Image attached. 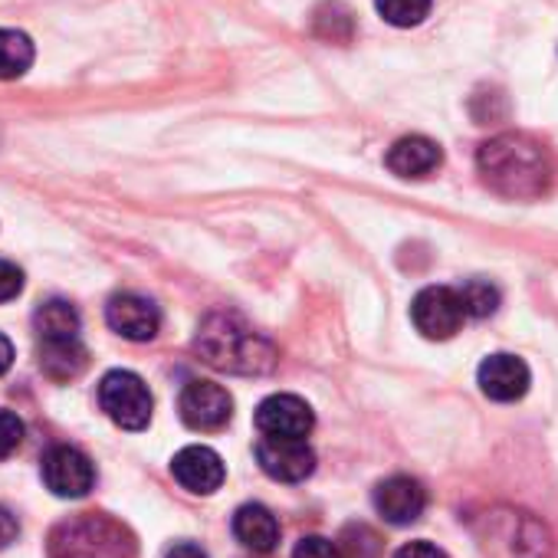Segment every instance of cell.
Listing matches in <instances>:
<instances>
[{
	"instance_id": "obj_1",
	"label": "cell",
	"mask_w": 558,
	"mask_h": 558,
	"mask_svg": "<svg viewBox=\"0 0 558 558\" xmlns=\"http://www.w3.org/2000/svg\"><path fill=\"white\" fill-rule=\"evenodd\" d=\"M476 168L486 187L509 201H535L548 194L555 181L551 155L542 142L522 132H502L483 142L476 151Z\"/></svg>"
},
{
	"instance_id": "obj_2",
	"label": "cell",
	"mask_w": 558,
	"mask_h": 558,
	"mask_svg": "<svg viewBox=\"0 0 558 558\" xmlns=\"http://www.w3.org/2000/svg\"><path fill=\"white\" fill-rule=\"evenodd\" d=\"M194 349L210 368H220L230 375H266L276 365L272 345L233 313L207 316L197 329Z\"/></svg>"
},
{
	"instance_id": "obj_3",
	"label": "cell",
	"mask_w": 558,
	"mask_h": 558,
	"mask_svg": "<svg viewBox=\"0 0 558 558\" xmlns=\"http://www.w3.org/2000/svg\"><path fill=\"white\" fill-rule=\"evenodd\" d=\"M50 558H135V538L122 522L83 512L50 532Z\"/></svg>"
},
{
	"instance_id": "obj_4",
	"label": "cell",
	"mask_w": 558,
	"mask_h": 558,
	"mask_svg": "<svg viewBox=\"0 0 558 558\" xmlns=\"http://www.w3.org/2000/svg\"><path fill=\"white\" fill-rule=\"evenodd\" d=\"M102 411L125 430H145L151 421V391L135 372H109L99 385Z\"/></svg>"
},
{
	"instance_id": "obj_5",
	"label": "cell",
	"mask_w": 558,
	"mask_h": 558,
	"mask_svg": "<svg viewBox=\"0 0 558 558\" xmlns=\"http://www.w3.org/2000/svg\"><path fill=\"white\" fill-rule=\"evenodd\" d=\"M411 319H414V329L424 336V339H453L463 323H466V313H463V303H460V293L453 287H427L414 296L411 303Z\"/></svg>"
},
{
	"instance_id": "obj_6",
	"label": "cell",
	"mask_w": 558,
	"mask_h": 558,
	"mask_svg": "<svg viewBox=\"0 0 558 558\" xmlns=\"http://www.w3.org/2000/svg\"><path fill=\"white\" fill-rule=\"evenodd\" d=\"M178 408H181V421L201 434L223 430L233 417V398L227 395V388L214 381H201V378L184 385Z\"/></svg>"
},
{
	"instance_id": "obj_7",
	"label": "cell",
	"mask_w": 558,
	"mask_h": 558,
	"mask_svg": "<svg viewBox=\"0 0 558 558\" xmlns=\"http://www.w3.org/2000/svg\"><path fill=\"white\" fill-rule=\"evenodd\" d=\"M256 463L279 483H303L316 470V453L303 437H259Z\"/></svg>"
},
{
	"instance_id": "obj_8",
	"label": "cell",
	"mask_w": 558,
	"mask_h": 558,
	"mask_svg": "<svg viewBox=\"0 0 558 558\" xmlns=\"http://www.w3.org/2000/svg\"><path fill=\"white\" fill-rule=\"evenodd\" d=\"M44 483L53 496L80 499L96 486V466L83 450L60 444L44 457Z\"/></svg>"
},
{
	"instance_id": "obj_9",
	"label": "cell",
	"mask_w": 558,
	"mask_h": 558,
	"mask_svg": "<svg viewBox=\"0 0 558 558\" xmlns=\"http://www.w3.org/2000/svg\"><path fill=\"white\" fill-rule=\"evenodd\" d=\"M256 430L263 437H310L316 414L313 408L296 395H272L256 408Z\"/></svg>"
},
{
	"instance_id": "obj_10",
	"label": "cell",
	"mask_w": 558,
	"mask_h": 558,
	"mask_svg": "<svg viewBox=\"0 0 558 558\" xmlns=\"http://www.w3.org/2000/svg\"><path fill=\"white\" fill-rule=\"evenodd\" d=\"M106 319H109V329L119 332L129 342H148L161 329L158 306L151 300H145V296H135V293L112 296L109 306H106Z\"/></svg>"
},
{
	"instance_id": "obj_11",
	"label": "cell",
	"mask_w": 558,
	"mask_h": 558,
	"mask_svg": "<svg viewBox=\"0 0 558 558\" xmlns=\"http://www.w3.org/2000/svg\"><path fill=\"white\" fill-rule=\"evenodd\" d=\"M375 509L391 525H411L427 509V489L411 476H388L375 489Z\"/></svg>"
},
{
	"instance_id": "obj_12",
	"label": "cell",
	"mask_w": 558,
	"mask_h": 558,
	"mask_svg": "<svg viewBox=\"0 0 558 558\" xmlns=\"http://www.w3.org/2000/svg\"><path fill=\"white\" fill-rule=\"evenodd\" d=\"M476 381H480V391L486 398L509 404V401H519L529 391L532 375H529V365L522 359H515L509 352H499V355L483 359V365L476 372Z\"/></svg>"
},
{
	"instance_id": "obj_13",
	"label": "cell",
	"mask_w": 558,
	"mask_h": 558,
	"mask_svg": "<svg viewBox=\"0 0 558 558\" xmlns=\"http://www.w3.org/2000/svg\"><path fill=\"white\" fill-rule=\"evenodd\" d=\"M171 473H174V480H178L184 489L201 493V496L220 489V483H223V476H227L220 453H214L210 447H184V450L174 457Z\"/></svg>"
},
{
	"instance_id": "obj_14",
	"label": "cell",
	"mask_w": 558,
	"mask_h": 558,
	"mask_svg": "<svg viewBox=\"0 0 558 558\" xmlns=\"http://www.w3.org/2000/svg\"><path fill=\"white\" fill-rule=\"evenodd\" d=\"M385 165L398 178H427L444 165V151L434 138L427 135H404L388 148Z\"/></svg>"
},
{
	"instance_id": "obj_15",
	"label": "cell",
	"mask_w": 558,
	"mask_h": 558,
	"mask_svg": "<svg viewBox=\"0 0 558 558\" xmlns=\"http://www.w3.org/2000/svg\"><path fill=\"white\" fill-rule=\"evenodd\" d=\"M233 535L240 538V545H246V548L266 555V551H272L276 542H279V522H276V515H272L266 506L246 502V506H240L236 515H233Z\"/></svg>"
},
{
	"instance_id": "obj_16",
	"label": "cell",
	"mask_w": 558,
	"mask_h": 558,
	"mask_svg": "<svg viewBox=\"0 0 558 558\" xmlns=\"http://www.w3.org/2000/svg\"><path fill=\"white\" fill-rule=\"evenodd\" d=\"M34 332L40 342H73L80 339V313L66 300H50L34 313Z\"/></svg>"
},
{
	"instance_id": "obj_17",
	"label": "cell",
	"mask_w": 558,
	"mask_h": 558,
	"mask_svg": "<svg viewBox=\"0 0 558 558\" xmlns=\"http://www.w3.org/2000/svg\"><path fill=\"white\" fill-rule=\"evenodd\" d=\"M89 362V352L80 339L73 342H40V368L53 381H73Z\"/></svg>"
},
{
	"instance_id": "obj_18",
	"label": "cell",
	"mask_w": 558,
	"mask_h": 558,
	"mask_svg": "<svg viewBox=\"0 0 558 558\" xmlns=\"http://www.w3.org/2000/svg\"><path fill=\"white\" fill-rule=\"evenodd\" d=\"M34 63V44L21 31H0V80H17Z\"/></svg>"
},
{
	"instance_id": "obj_19",
	"label": "cell",
	"mask_w": 558,
	"mask_h": 558,
	"mask_svg": "<svg viewBox=\"0 0 558 558\" xmlns=\"http://www.w3.org/2000/svg\"><path fill=\"white\" fill-rule=\"evenodd\" d=\"M460 293V303H463V313L466 319H486L499 310V290L489 283V279H466V283L457 290Z\"/></svg>"
},
{
	"instance_id": "obj_20",
	"label": "cell",
	"mask_w": 558,
	"mask_h": 558,
	"mask_svg": "<svg viewBox=\"0 0 558 558\" xmlns=\"http://www.w3.org/2000/svg\"><path fill=\"white\" fill-rule=\"evenodd\" d=\"M316 34L323 40H332V44H349L352 40V31H355V21H352V11L339 0H329L316 11Z\"/></svg>"
},
{
	"instance_id": "obj_21",
	"label": "cell",
	"mask_w": 558,
	"mask_h": 558,
	"mask_svg": "<svg viewBox=\"0 0 558 558\" xmlns=\"http://www.w3.org/2000/svg\"><path fill=\"white\" fill-rule=\"evenodd\" d=\"M375 8L391 27H417L427 21L434 0H375Z\"/></svg>"
},
{
	"instance_id": "obj_22",
	"label": "cell",
	"mask_w": 558,
	"mask_h": 558,
	"mask_svg": "<svg viewBox=\"0 0 558 558\" xmlns=\"http://www.w3.org/2000/svg\"><path fill=\"white\" fill-rule=\"evenodd\" d=\"M21 444H24V421L11 411H0V460L17 453Z\"/></svg>"
},
{
	"instance_id": "obj_23",
	"label": "cell",
	"mask_w": 558,
	"mask_h": 558,
	"mask_svg": "<svg viewBox=\"0 0 558 558\" xmlns=\"http://www.w3.org/2000/svg\"><path fill=\"white\" fill-rule=\"evenodd\" d=\"M293 558H342V548H339L332 538H323V535H306V538L296 545Z\"/></svg>"
},
{
	"instance_id": "obj_24",
	"label": "cell",
	"mask_w": 558,
	"mask_h": 558,
	"mask_svg": "<svg viewBox=\"0 0 558 558\" xmlns=\"http://www.w3.org/2000/svg\"><path fill=\"white\" fill-rule=\"evenodd\" d=\"M21 290H24V272H21L14 263L0 259V303L17 300V296H21Z\"/></svg>"
},
{
	"instance_id": "obj_25",
	"label": "cell",
	"mask_w": 558,
	"mask_h": 558,
	"mask_svg": "<svg viewBox=\"0 0 558 558\" xmlns=\"http://www.w3.org/2000/svg\"><path fill=\"white\" fill-rule=\"evenodd\" d=\"M395 558H447V555L430 542H408L404 548H398Z\"/></svg>"
},
{
	"instance_id": "obj_26",
	"label": "cell",
	"mask_w": 558,
	"mask_h": 558,
	"mask_svg": "<svg viewBox=\"0 0 558 558\" xmlns=\"http://www.w3.org/2000/svg\"><path fill=\"white\" fill-rule=\"evenodd\" d=\"M17 532H21V525H17V515H14L11 509L0 506V548H8V545L17 538Z\"/></svg>"
},
{
	"instance_id": "obj_27",
	"label": "cell",
	"mask_w": 558,
	"mask_h": 558,
	"mask_svg": "<svg viewBox=\"0 0 558 558\" xmlns=\"http://www.w3.org/2000/svg\"><path fill=\"white\" fill-rule=\"evenodd\" d=\"M165 558H207V551L201 545H194V542H174L165 551Z\"/></svg>"
},
{
	"instance_id": "obj_28",
	"label": "cell",
	"mask_w": 558,
	"mask_h": 558,
	"mask_svg": "<svg viewBox=\"0 0 558 558\" xmlns=\"http://www.w3.org/2000/svg\"><path fill=\"white\" fill-rule=\"evenodd\" d=\"M11 365H14V345L8 336H0V375H4Z\"/></svg>"
}]
</instances>
